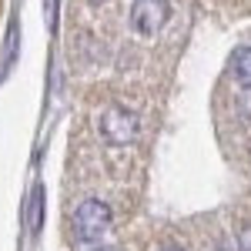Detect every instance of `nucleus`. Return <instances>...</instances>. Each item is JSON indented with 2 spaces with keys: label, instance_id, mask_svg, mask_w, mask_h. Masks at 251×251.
<instances>
[{
  "label": "nucleus",
  "instance_id": "39448f33",
  "mask_svg": "<svg viewBox=\"0 0 251 251\" xmlns=\"http://www.w3.org/2000/svg\"><path fill=\"white\" fill-rule=\"evenodd\" d=\"M238 251H251V221L238 225Z\"/></svg>",
  "mask_w": 251,
  "mask_h": 251
},
{
  "label": "nucleus",
  "instance_id": "7ed1b4c3",
  "mask_svg": "<svg viewBox=\"0 0 251 251\" xmlns=\"http://www.w3.org/2000/svg\"><path fill=\"white\" fill-rule=\"evenodd\" d=\"M127 20H131V30H134L137 37L151 40L171 20V0H134Z\"/></svg>",
  "mask_w": 251,
  "mask_h": 251
},
{
  "label": "nucleus",
  "instance_id": "0eeeda50",
  "mask_svg": "<svg viewBox=\"0 0 251 251\" xmlns=\"http://www.w3.org/2000/svg\"><path fill=\"white\" fill-rule=\"evenodd\" d=\"M87 3H94V7H100V3H107V0H87Z\"/></svg>",
  "mask_w": 251,
  "mask_h": 251
},
{
  "label": "nucleus",
  "instance_id": "20e7f679",
  "mask_svg": "<svg viewBox=\"0 0 251 251\" xmlns=\"http://www.w3.org/2000/svg\"><path fill=\"white\" fill-rule=\"evenodd\" d=\"M231 74L238 84H245V87H251V44H245V47H238L231 54Z\"/></svg>",
  "mask_w": 251,
  "mask_h": 251
},
{
  "label": "nucleus",
  "instance_id": "423d86ee",
  "mask_svg": "<svg viewBox=\"0 0 251 251\" xmlns=\"http://www.w3.org/2000/svg\"><path fill=\"white\" fill-rule=\"evenodd\" d=\"M161 251H184L181 245H168V248H161Z\"/></svg>",
  "mask_w": 251,
  "mask_h": 251
},
{
  "label": "nucleus",
  "instance_id": "f03ea898",
  "mask_svg": "<svg viewBox=\"0 0 251 251\" xmlns=\"http://www.w3.org/2000/svg\"><path fill=\"white\" fill-rule=\"evenodd\" d=\"M97 131H100V137H104L111 148H124V144H134L137 131H141V121H137V114L131 107L114 104V107H107V111L100 114Z\"/></svg>",
  "mask_w": 251,
  "mask_h": 251
},
{
  "label": "nucleus",
  "instance_id": "6e6552de",
  "mask_svg": "<svg viewBox=\"0 0 251 251\" xmlns=\"http://www.w3.org/2000/svg\"><path fill=\"white\" fill-rule=\"evenodd\" d=\"M94 251H117V248H94Z\"/></svg>",
  "mask_w": 251,
  "mask_h": 251
},
{
  "label": "nucleus",
  "instance_id": "f257e3e1",
  "mask_svg": "<svg viewBox=\"0 0 251 251\" xmlns=\"http://www.w3.org/2000/svg\"><path fill=\"white\" fill-rule=\"evenodd\" d=\"M71 231H74V238H77L80 245H97L104 234L111 231V208L100 198H84L74 208Z\"/></svg>",
  "mask_w": 251,
  "mask_h": 251
}]
</instances>
